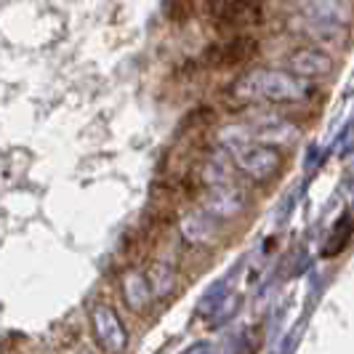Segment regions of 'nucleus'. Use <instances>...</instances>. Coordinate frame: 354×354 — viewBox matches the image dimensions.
I'll return each instance as SVG.
<instances>
[{
  "label": "nucleus",
  "mask_w": 354,
  "mask_h": 354,
  "mask_svg": "<svg viewBox=\"0 0 354 354\" xmlns=\"http://www.w3.org/2000/svg\"><path fill=\"white\" fill-rule=\"evenodd\" d=\"M330 70H333V59L322 48H315V46H301L288 56V72L293 77H301V80L322 77Z\"/></svg>",
  "instance_id": "4"
},
{
  "label": "nucleus",
  "mask_w": 354,
  "mask_h": 354,
  "mask_svg": "<svg viewBox=\"0 0 354 354\" xmlns=\"http://www.w3.org/2000/svg\"><path fill=\"white\" fill-rule=\"evenodd\" d=\"M248 131L253 142L266 144V147L293 142V139H296V125H290L288 120H283V118H274V115H266L264 120H259V123L253 125V128H248Z\"/></svg>",
  "instance_id": "5"
},
{
  "label": "nucleus",
  "mask_w": 354,
  "mask_h": 354,
  "mask_svg": "<svg viewBox=\"0 0 354 354\" xmlns=\"http://www.w3.org/2000/svg\"><path fill=\"white\" fill-rule=\"evenodd\" d=\"M304 17L322 21V24L344 27L349 21V8L344 6V0H306Z\"/></svg>",
  "instance_id": "6"
},
{
  "label": "nucleus",
  "mask_w": 354,
  "mask_h": 354,
  "mask_svg": "<svg viewBox=\"0 0 354 354\" xmlns=\"http://www.w3.org/2000/svg\"><path fill=\"white\" fill-rule=\"evenodd\" d=\"M309 80L293 77L285 70H248L232 93L243 102H266V104H296L309 96Z\"/></svg>",
  "instance_id": "1"
},
{
  "label": "nucleus",
  "mask_w": 354,
  "mask_h": 354,
  "mask_svg": "<svg viewBox=\"0 0 354 354\" xmlns=\"http://www.w3.org/2000/svg\"><path fill=\"white\" fill-rule=\"evenodd\" d=\"M259 53V40L250 35H232L221 43H213L203 53V64L213 70H234L245 67L250 59Z\"/></svg>",
  "instance_id": "2"
},
{
  "label": "nucleus",
  "mask_w": 354,
  "mask_h": 354,
  "mask_svg": "<svg viewBox=\"0 0 354 354\" xmlns=\"http://www.w3.org/2000/svg\"><path fill=\"white\" fill-rule=\"evenodd\" d=\"M232 160L243 174H248L250 178H259V181L272 178L283 165V155L274 147L256 142H248L237 147V149H232Z\"/></svg>",
  "instance_id": "3"
}]
</instances>
